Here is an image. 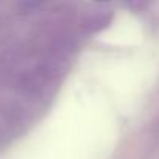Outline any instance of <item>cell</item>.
Masks as SVG:
<instances>
[{"mask_svg": "<svg viewBox=\"0 0 159 159\" xmlns=\"http://www.w3.org/2000/svg\"><path fill=\"white\" fill-rule=\"evenodd\" d=\"M55 73L56 72H55L53 62H47V64L33 67L28 72L22 73V76L19 78L17 91L25 97H38L53 81Z\"/></svg>", "mask_w": 159, "mask_h": 159, "instance_id": "obj_1", "label": "cell"}, {"mask_svg": "<svg viewBox=\"0 0 159 159\" xmlns=\"http://www.w3.org/2000/svg\"><path fill=\"white\" fill-rule=\"evenodd\" d=\"M48 2H52V0H22L20 2V11H24L25 14L34 13V11L44 8Z\"/></svg>", "mask_w": 159, "mask_h": 159, "instance_id": "obj_2", "label": "cell"}, {"mask_svg": "<svg viewBox=\"0 0 159 159\" xmlns=\"http://www.w3.org/2000/svg\"><path fill=\"white\" fill-rule=\"evenodd\" d=\"M7 140H8V133H7V129H5V128L0 126V147L5 145V143H7Z\"/></svg>", "mask_w": 159, "mask_h": 159, "instance_id": "obj_3", "label": "cell"}]
</instances>
